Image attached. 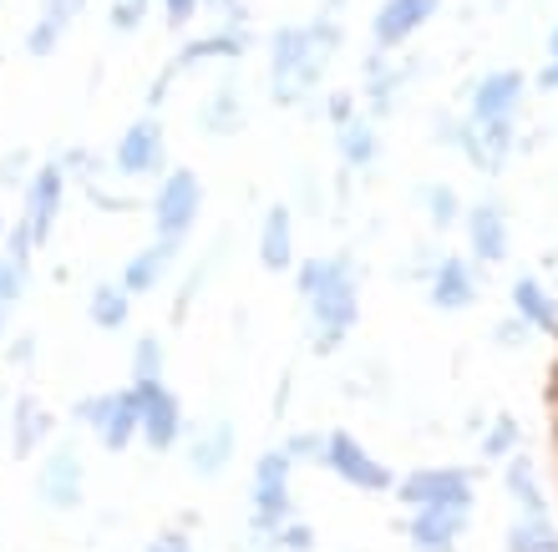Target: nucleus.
Returning <instances> with one entry per match:
<instances>
[{"mask_svg": "<svg viewBox=\"0 0 558 552\" xmlns=\"http://www.w3.org/2000/svg\"><path fill=\"white\" fill-rule=\"evenodd\" d=\"M269 97H275V107H290V112H300V107H320L325 97V72H330V61L320 46H315V36H310L305 21H290V26H275L269 30Z\"/></svg>", "mask_w": 558, "mask_h": 552, "instance_id": "f257e3e1", "label": "nucleus"}, {"mask_svg": "<svg viewBox=\"0 0 558 552\" xmlns=\"http://www.w3.org/2000/svg\"><path fill=\"white\" fill-rule=\"evenodd\" d=\"M407 512H426V507H457L472 512L477 507V466H457V462H437V466H412L397 477L391 492Z\"/></svg>", "mask_w": 558, "mask_h": 552, "instance_id": "f03ea898", "label": "nucleus"}, {"mask_svg": "<svg viewBox=\"0 0 558 552\" xmlns=\"http://www.w3.org/2000/svg\"><path fill=\"white\" fill-rule=\"evenodd\" d=\"M72 426L92 431L97 446L122 456L143 441V421H137V391L133 385H118V391H92L72 406Z\"/></svg>", "mask_w": 558, "mask_h": 552, "instance_id": "7ed1b4c3", "label": "nucleus"}, {"mask_svg": "<svg viewBox=\"0 0 558 552\" xmlns=\"http://www.w3.org/2000/svg\"><path fill=\"white\" fill-rule=\"evenodd\" d=\"M31 492L46 512H61V517L87 507V456H82V446L76 441H51L41 451V462H36Z\"/></svg>", "mask_w": 558, "mask_h": 552, "instance_id": "20e7f679", "label": "nucleus"}, {"mask_svg": "<svg viewBox=\"0 0 558 552\" xmlns=\"http://www.w3.org/2000/svg\"><path fill=\"white\" fill-rule=\"evenodd\" d=\"M325 471H330L336 481H345V487L361 492V496H391L397 492V471H391L366 441L355 437V431H340V426L325 431Z\"/></svg>", "mask_w": 558, "mask_h": 552, "instance_id": "39448f33", "label": "nucleus"}, {"mask_svg": "<svg viewBox=\"0 0 558 552\" xmlns=\"http://www.w3.org/2000/svg\"><path fill=\"white\" fill-rule=\"evenodd\" d=\"M147 213H153V238L183 244L198 229V219H204V177L193 173V168H168L158 177V188H153Z\"/></svg>", "mask_w": 558, "mask_h": 552, "instance_id": "423d86ee", "label": "nucleus"}, {"mask_svg": "<svg viewBox=\"0 0 558 552\" xmlns=\"http://www.w3.org/2000/svg\"><path fill=\"white\" fill-rule=\"evenodd\" d=\"M305 315H310V349H315L320 360L336 355V349L351 340L355 320H361V274L340 279V284H330L325 294H315L305 305Z\"/></svg>", "mask_w": 558, "mask_h": 552, "instance_id": "0eeeda50", "label": "nucleus"}, {"mask_svg": "<svg viewBox=\"0 0 558 552\" xmlns=\"http://www.w3.org/2000/svg\"><path fill=\"white\" fill-rule=\"evenodd\" d=\"M137 391V421H143V446L168 456V451L183 446L189 437V410H183V395L168 385V380H128Z\"/></svg>", "mask_w": 558, "mask_h": 552, "instance_id": "6e6552de", "label": "nucleus"}, {"mask_svg": "<svg viewBox=\"0 0 558 552\" xmlns=\"http://www.w3.org/2000/svg\"><path fill=\"white\" fill-rule=\"evenodd\" d=\"M112 173L118 177H162L168 173V127H162L158 112H143L137 122H128L112 147Z\"/></svg>", "mask_w": 558, "mask_h": 552, "instance_id": "1a4fd4ad", "label": "nucleus"}, {"mask_svg": "<svg viewBox=\"0 0 558 552\" xmlns=\"http://www.w3.org/2000/svg\"><path fill=\"white\" fill-rule=\"evenodd\" d=\"M66 173H61V162L57 158H46L36 162V173H31V183L21 188V229L36 238V248L51 244V233H57V219H61V208H66Z\"/></svg>", "mask_w": 558, "mask_h": 552, "instance_id": "9d476101", "label": "nucleus"}, {"mask_svg": "<svg viewBox=\"0 0 558 552\" xmlns=\"http://www.w3.org/2000/svg\"><path fill=\"white\" fill-rule=\"evenodd\" d=\"M529 76L518 66H493V72L468 82V122H518L529 102Z\"/></svg>", "mask_w": 558, "mask_h": 552, "instance_id": "9b49d317", "label": "nucleus"}, {"mask_svg": "<svg viewBox=\"0 0 558 552\" xmlns=\"http://www.w3.org/2000/svg\"><path fill=\"white\" fill-rule=\"evenodd\" d=\"M462 233H468V259L477 269H498L508 254H513V219H508V204L502 198H477L462 213Z\"/></svg>", "mask_w": 558, "mask_h": 552, "instance_id": "f8f14e48", "label": "nucleus"}, {"mask_svg": "<svg viewBox=\"0 0 558 552\" xmlns=\"http://www.w3.org/2000/svg\"><path fill=\"white\" fill-rule=\"evenodd\" d=\"M416 76V61H401V57H386L371 46L366 61H361V112L371 122H386V116L401 107V91L407 82Z\"/></svg>", "mask_w": 558, "mask_h": 552, "instance_id": "ddd939ff", "label": "nucleus"}, {"mask_svg": "<svg viewBox=\"0 0 558 552\" xmlns=\"http://www.w3.org/2000/svg\"><path fill=\"white\" fill-rule=\"evenodd\" d=\"M437 15L441 0H381L376 15H371V46L386 51V57H401Z\"/></svg>", "mask_w": 558, "mask_h": 552, "instance_id": "4468645a", "label": "nucleus"}, {"mask_svg": "<svg viewBox=\"0 0 558 552\" xmlns=\"http://www.w3.org/2000/svg\"><path fill=\"white\" fill-rule=\"evenodd\" d=\"M426 305L441 309V315H462L483 299V269L468 259V254H441V263L432 269V279L422 284Z\"/></svg>", "mask_w": 558, "mask_h": 552, "instance_id": "2eb2a0df", "label": "nucleus"}, {"mask_svg": "<svg viewBox=\"0 0 558 552\" xmlns=\"http://www.w3.org/2000/svg\"><path fill=\"white\" fill-rule=\"evenodd\" d=\"M397 532L407 538L412 552H462V542L472 532V512H457V507L407 512L397 523Z\"/></svg>", "mask_w": 558, "mask_h": 552, "instance_id": "dca6fc26", "label": "nucleus"}, {"mask_svg": "<svg viewBox=\"0 0 558 552\" xmlns=\"http://www.w3.org/2000/svg\"><path fill=\"white\" fill-rule=\"evenodd\" d=\"M5 421H11V456L15 462H36L51 441H57V410H46L41 395L21 391L5 410Z\"/></svg>", "mask_w": 558, "mask_h": 552, "instance_id": "f3484780", "label": "nucleus"}, {"mask_svg": "<svg viewBox=\"0 0 558 552\" xmlns=\"http://www.w3.org/2000/svg\"><path fill=\"white\" fill-rule=\"evenodd\" d=\"M239 456V431L234 421H223V416H214V421H204L198 431L189 437V451H183V466H189L198 481H219L229 466H234Z\"/></svg>", "mask_w": 558, "mask_h": 552, "instance_id": "a211bd4d", "label": "nucleus"}, {"mask_svg": "<svg viewBox=\"0 0 558 552\" xmlns=\"http://www.w3.org/2000/svg\"><path fill=\"white\" fill-rule=\"evenodd\" d=\"M254 46V30L250 26H214L204 30V36H189V41H178V51L168 61H173L178 72H193V66H214V61H223V66H234V61L250 57Z\"/></svg>", "mask_w": 558, "mask_h": 552, "instance_id": "6ab92c4d", "label": "nucleus"}, {"mask_svg": "<svg viewBox=\"0 0 558 552\" xmlns=\"http://www.w3.org/2000/svg\"><path fill=\"white\" fill-rule=\"evenodd\" d=\"M513 152H518V122H472L468 137H462V158L472 162V173L498 177Z\"/></svg>", "mask_w": 558, "mask_h": 552, "instance_id": "aec40b11", "label": "nucleus"}, {"mask_svg": "<svg viewBox=\"0 0 558 552\" xmlns=\"http://www.w3.org/2000/svg\"><path fill=\"white\" fill-rule=\"evenodd\" d=\"M178 254H183V244H173V238H153V244L137 248L133 259L122 263L118 284L133 294V299H143V294H158L162 284H168V274H173Z\"/></svg>", "mask_w": 558, "mask_h": 552, "instance_id": "412c9836", "label": "nucleus"}, {"mask_svg": "<svg viewBox=\"0 0 558 552\" xmlns=\"http://www.w3.org/2000/svg\"><path fill=\"white\" fill-rule=\"evenodd\" d=\"M508 315H518L533 334H548V340H554V330H558V290H548L538 274H518L513 284H508Z\"/></svg>", "mask_w": 558, "mask_h": 552, "instance_id": "4be33fe9", "label": "nucleus"}, {"mask_svg": "<svg viewBox=\"0 0 558 552\" xmlns=\"http://www.w3.org/2000/svg\"><path fill=\"white\" fill-rule=\"evenodd\" d=\"M502 492H508V502H513L518 517H548L554 512V502H548L544 492V477H538V462H533V451H518L513 462H502Z\"/></svg>", "mask_w": 558, "mask_h": 552, "instance_id": "5701e85b", "label": "nucleus"}, {"mask_svg": "<svg viewBox=\"0 0 558 552\" xmlns=\"http://www.w3.org/2000/svg\"><path fill=\"white\" fill-rule=\"evenodd\" d=\"M259 263L269 274H290L300 254H294V208L290 204H269L259 219Z\"/></svg>", "mask_w": 558, "mask_h": 552, "instance_id": "b1692460", "label": "nucleus"}, {"mask_svg": "<svg viewBox=\"0 0 558 552\" xmlns=\"http://www.w3.org/2000/svg\"><path fill=\"white\" fill-rule=\"evenodd\" d=\"M361 274V263H355L351 248H336V254H310V259L294 263V294H300V305H310L315 294H325L330 284L340 279Z\"/></svg>", "mask_w": 558, "mask_h": 552, "instance_id": "393cba45", "label": "nucleus"}, {"mask_svg": "<svg viewBox=\"0 0 558 552\" xmlns=\"http://www.w3.org/2000/svg\"><path fill=\"white\" fill-rule=\"evenodd\" d=\"M336 152L351 173H371L381 162V122H371L366 112H355L345 127H336Z\"/></svg>", "mask_w": 558, "mask_h": 552, "instance_id": "a878e982", "label": "nucleus"}, {"mask_svg": "<svg viewBox=\"0 0 558 552\" xmlns=\"http://www.w3.org/2000/svg\"><path fill=\"white\" fill-rule=\"evenodd\" d=\"M244 122H250V112H244V91L234 82H219L198 107V132L204 137H234V132H244Z\"/></svg>", "mask_w": 558, "mask_h": 552, "instance_id": "bb28decb", "label": "nucleus"}, {"mask_svg": "<svg viewBox=\"0 0 558 552\" xmlns=\"http://www.w3.org/2000/svg\"><path fill=\"white\" fill-rule=\"evenodd\" d=\"M518 451H529V441H523V421H518L513 410H493L487 426L477 431V462L502 466V462H513Z\"/></svg>", "mask_w": 558, "mask_h": 552, "instance_id": "cd10ccee", "label": "nucleus"}, {"mask_svg": "<svg viewBox=\"0 0 558 552\" xmlns=\"http://www.w3.org/2000/svg\"><path fill=\"white\" fill-rule=\"evenodd\" d=\"M87 320L102 334H122L133 324V294L122 290L118 279H97L87 290Z\"/></svg>", "mask_w": 558, "mask_h": 552, "instance_id": "c85d7f7f", "label": "nucleus"}, {"mask_svg": "<svg viewBox=\"0 0 558 552\" xmlns=\"http://www.w3.org/2000/svg\"><path fill=\"white\" fill-rule=\"evenodd\" d=\"M416 204H422V219L432 223V233L462 229L468 204H462V193H457L452 183H422V188H416Z\"/></svg>", "mask_w": 558, "mask_h": 552, "instance_id": "c756f323", "label": "nucleus"}, {"mask_svg": "<svg viewBox=\"0 0 558 552\" xmlns=\"http://www.w3.org/2000/svg\"><path fill=\"white\" fill-rule=\"evenodd\" d=\"M558 548V523L548 517H518L502 527V552H554Z\"/></svg>", "mask_w": 558, "mask_h": 552, "instance_id": "7c9ffc66", "label": "nucleus"}, {"mask_svg": "<svg viewBox=\"0 0 558 552\" xmlns=\"http://www.w3.org/2000/svg\"><path fill=\"white\" fill-rule=\"evenodd\" d=\"M128 370H133L137 385H143V380H162V370H168V340H162L158 330L137 334L133 355H128Z\"/></svg>", "mask_w": 558, "mask_h": 552, "instance_id": "2f4dec72", "label": "nucleus"}, {"mask_svg": "<svg viewBox=\"0 0 558 552\" xmlns=\"http://www.w3.org/2000/svg\"><path fill=\"white\" fill-rule=\"evenodd\" d=\"M57 162H61V173H66V183H76V188H92V183H102V173H112V162H102L92 147H82V143L66 147Z\"/></svg>", "mask_w": 558, "mask_h": 552, "instance_id": "473e14b6", "label": "nucleus"}, {"mask_svg": "<svg viewBox=\"0 0 558 552\" xmlns=\"http://www.w3.org/2000/svg\"><path fill=\"white\" fill-rule=\"evenodd\" d=\"M279 451H284L294 466H325V431H320V426L284 431V437H279Z\"/></svg>", "mask_w": 558, "mask_h": 552, "instance_id": "72a5a7b5", "label": "nucleus"}, {"mask_svg": "<svg viewBox=\"0 0 558 552\" xmlns=\"http://www.w3.org/2000/svg\"><path fill=\"white\" fill-rule=\"evenodd\" d=\"M36 173V152L31 147H5L0 152V193H21Z\"/></svg>", "mask_w": 558, "mask_h": 552, "instance_id": "f704fd0d", "label": "nucleus"}, {"mask_svg": "<svg viewBox=\"0 0 558 552\" xmlns=\"http://www.w3.org/2000/svg\"><path fill=\"white\" fill-rule=\"evenodd\" d=\"M315 112H325V122H330V127H345V122H351L355 112H361V91H351V87H330L320 97V107H315Z\"/></svg>", "mask_w": 558, "mask_h": 552, "instance_id": "c9c22d12", "label": "nucleus"}, {"mask_svg": "<svg viewBox=\"0 0 558 552\" xmlns=\"http://www.w3.org/2000/svg\"><path fill=\"white\" fill-rule=\"evenodd\" d=\"M275 548L279 552H320V532H315V523H305V517H290V523L279 527Z\"/></svg>", "mask_w": 558, "mask_h": 552, "instance_id": "e433bc0d", "label": "nucleus"}, {"mask_svg": "<svg viewBox=\"0 0 558 552\" xmlns=\"http://www.w3.org/2000/svg\"><path fill=\"white\" fill-rule=\"evenodd\" d=\"M26 290H31V269H21V263L0 254V309H15L26 299Z\"/></svg>", "mask_w": 558, "mask_h": 552, "instance_id": "4c0bfd02", "label": "nucleus"}, {"mask_svg": "<svg viewBox=\"0 0 558 552\" xmlns=\"http://www.w3.org/2000/svg\"><path fill=\"white\" fill-rule=\"evenodd\" d=\"M147 11H153V0H112L107 5V26L118 36H128V30H137L147 21Z\"/></svg>", "mask_w": 558, "mask_h": 552, "instance_id": "58836bf2", "label": "nucleus"}, {"mask_svg": "<svg viewBox=\"0 0 558 552\" xmlns=\"http://www.w3.org/2000/svg\"><path fill=\"white\" fill-rule=\"evenodd\" d=\"M441 254H447V248H437V244H416V248H412V259L401 263V279H412V284H426V279H432V269L441 263Z\"/></svg>", "mask_w": 558, "mask_h": 552, "instance_id": "ea45409f", "label": "nucleus"}, {"mask_svg": "<svg viewBox=\"0 0 558 552\" xmlns=\"http://www.w3.org/2000/svg\"><path fill=\"white\" fill-rule=\"evenodd\" d=\"M468 112H437V122H432V137H437L441 147H452V152H462V137H468Z\"/></svg>", "mask_w": 558, "mask_h": 552, "instance_id": "a19ab883", "label": "nucleus"}, {"mask_svg": "<svg viewBox=\"0 0 558 552\" xmlns=\"http://www.w3.org/2000/svg\"><path fill=\"white\" fill-rule=\"evenodd\" d=\"M487 340H493L498 349H529L533 330H529L523 320H518V315H502V320L493 324V334H487Z\"/></svg>", "mask_w": 558, "mask_h": 552, "instance_id": "79ce46f5", "label": "nucleus"}, {"mask_svg": "<svg viewBox=\"0 0 558 552\" xmlns=\"http://www.w3.org/2000/svg\"><path fill=\"white\" fill-rule=\"evenodd\" d=\"M61 36H66V30L51 26V21H41V15H36V21L26 26V51H31V57H51V51L61 46Z\"/></svg>", "mask_w": 558, "mask_h": 552, "instance_id": "37998d69", "label": "nucleus"}, {"mask_svg": "<svg viewBox=\"0 0 558 552\" xmlns=\"http://www.w3.org/2000/svg\"><path fill=\"white\" fill-rule=\"evenodd\" d=\"M92 0H41V21H51V26H61V30H72L76 21H82V11H87Z\"/></svg>", "mask_w": 558, "mask_h": 552, "instance_id": "c03bdc74", "label": "nucleus"}, {"mask_svg": "<svg viewBox=\"0 0 558 552\" xmlns=\"http://www.w3.org/2000/svg\"><path fill=\"white\" fill-rule=\"evenodd\" d=\"M137 552H198V542H193V532H183V527H158Z\"/></svg>", "mask_w": 558, "mask_h": 552, "instance_id": "a18cd8bd", "label": "nucleus"}, {"mask_svg": "<svg viewBox=\"0 0 558 552\" xmlns=\"http://www.w3.org/2000/svg\"><path fill=\"white\" fill-rule=\"evenodd\" d=\"M204 11L219 15V26H250V5L244 0H204Z\"/></svg>", "mask_w": 558, "mask_h": 552, "instance_id": "49530a36", "label": "nucleus"}, {"mask_svg": "<svg viewBox=\"0 0 558 552\" xmlns=\"http://www.w3.org/2000/svg\"><path fill=\"white\" fill-rule=\"evenodd\" d=\"M158 5H162V21H168L173 30H183L193 15L204 11V0H158Z\"/></svg>", "mask_w": 558, "mask_h": 552, "instance_id": "de8ad7c7", "label": "nucleus"}, {"mask_svg": "<svg viewBox=\"0 0 558 552\" xmlns=\"http://www.w3.org/2000/svg\"><path fill=\"white\" fill-rule=\"evenodd\" d=\"M92 198V204L102 208V213H128V208H137L128 193H112V188H102V183H92V188H82Z\"/></svg>", "mask_w": 558, "mask_h": 552, "instance_id": "09e8293b", "label": "nucleus"}, {"mask_svg": "<svg viewBox=\"0 0 558 552\" xmlns=\"http://www.w3.org/2000/svg\"><path fill=\"white\" fill-rule=\"evenodd\" d=\"M178 76H183V72H178L173 61H168V66H162L158 76H153V87H147V112H158V107L168 102V91H173V82H178Z\"/></svg>", "mask_w": 558, "mask_h": 552, "instance_id": "8fccbe9b", "label": "nucleus"}, {"mask_svg": "<svg viewBox=\"0 0 558 552\" xmlns=\"http://www.w3.org/2000/svg\"><path fill=\"white\" fill-rule=\"evenodd\" d=\"M31 355H36V334H21V340H11V345H5V360H11V365H26Z\"/></svg>", "mask_w": 558, "mask_h": 552, "instance_id": "3c124183", "label": "nucleus"}, {"mask_svg": "<svg viewBox=\"0 0 558 552\" xmlns=\"http://www.w3.org/2000/svg\"><path fill=\"white\" fill-rule=\"evenodd\" d=\"M533 87L548 91V97H558V61H554V57H548L544 66H538V76H533Z\"/></svg>", "mask_w": 558, "mask_h": 552, "instance_id": "603ef678", "label": "nucleus"}, {"mask_svg": "<svg viewBox=\"0 0 558 552\" xmlns=\"http://www.w3.org/2000/svg\"><path fill=\"white\" fill-rule=\"evenodd\" d=\"M320 11H325V15H345V0H325Z\"/></svg>", "mask_w": 558, "mask_h": 552, "instance_id": "864d4df0", "label": "nucleus"}, {"mask_svg": "<svg viewBox=\"0 0 558 552\" xmlns=\"http://www.w3.org/2000/svg\"><path fill=\"white\" fill-rule=\"evenodd\" d=\"M548 57L558 61V21H554V30H548Z\"/></svg>", "mask_w": 558, "mask_h": 552, "instance_id": "5fc2aeb1", "label": "nucleus"}, {"mask_svg": "<svg viewBox=\"0 0 558 552\" xmlns=\"http://www.w3.org/2000/svg\"><path fill=\"white\" fill-rule=\"evenodd\" d=\"M5 320H11V309H0V345H5Z\"/></svg>", "mask_w": 558, "mask_h": 552, "instance_id": "6e6d98bb", "label": "nucleus"}, {"mask_svg": "<svg viewBox=\"0 0 558 552\" xmlns=\"http://www.w3.org/2000/svg\"><path fill=\"white\" fill-rule=\"evenodd\" d=\"M5 233H11V223H5V213H0V248H5Z\"/></svg>", "mask_w": 558, "mask_h": 552, "instance_id": "4d7b16f0", "label": "nucleus"}, {"mask_svg": "<svg viewBox=\"0 0 558 552\" xmlns=\"http://www.w3.org/2000/svg\"><path fill=\"white\" fill-rule=\"evenodd\" d=\"M0 416H5V401H0Z\"/></svg>", "mask_w": 558, "mask_h": 552, "instance_id": "13d9d810", "label": "nucleus"}, {"mask_svg": "<svg viewBox=\"0 0 558 552\" xmlns=\"http://www.w3.org/2000/svg\"><path fill=\"white\" fill-rule=\"evenodd\" d=\"M554 552H558V548H554Z\"/></svg>", "mask_w": 558, "mask_h": 552, "instance_id": "bf43d9fd", "label": "nucleus"}, {"mask_svg": "<svg viewBox=\"0 0 558 552\" xmlns=\"http://www.w3.org/2000/svg\"><path fill=\"white\" fill-rule=\"evenodd\" d=\"M118 552H122V548H118Z\"/></svg>", "mask_w": 558, "mask_h": 552, "instance_id": "052dcab7", "label": "nucleus"}]
</instances>
